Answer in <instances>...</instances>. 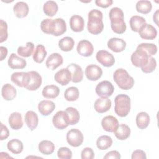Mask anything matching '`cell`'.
<instances>
[{"mask_svg":"<svg viewBox=\"0 0 159 159\" xmlns=\"http://www.w3.org/2000/svg\"><path fill=\"white\" fill-rule=\"evenodd\" d=\"M29 6L27 4L23 1H19L15 4L13 7V11L15 16L18 18H24L29 13Z\"/></svg>","mask_w":159,"mask_h":159,"instance_id":"24","label":"cell"},{"mask_svg":"<svg viewBox=\"0 0 159 159\" xmlns=\"http://www.w3.org/2000/svg\"><path fill=\"white\" fill-rule=\"evenodd\" d=\"M135 7L137 12L141 14H147L151 11L152 9V5L151 2L149 1L141 0L137 1Z\"/></svg>","mask_w":159,"mask_h":159,"instance_id":"40","label":"cell"},{"mask_svg":"<svg viewBox=\"0 0 159 159\" xmlns=\"http://www.w3.org/2000/svg\"><path fill=\"white\" fill-rule=\"evenodd\" d=\"M79 90L75 86L68 88L64 93V97L68 101H75L77 100L79 98Z\"/></svg>","mask_w":159,"mask_h":159,"instance_id":"42","label":"cell"},{"mask_svg":"<svg viewBox=\"0 0 159 159\" xmlns=\"http://www.w3.org/2000/svg\"><path fill=\"white\" fill-rule=\"evenodd\" d=\"M9 124L14 130H19L23 126L22 115L17 112H12L9 117Z\"/></svg>","mask_w":159,"mask_h":159,"instance_id":"26","label":"cell"},{"mask_svg":"<svg viewBox=\"0 0 159 159\" xmlns=\"http://www.w3.org/2000/svg\"><path fill=\"white\" fill-rule=\"evenodd\" d=\"M58 9V4L53 1H48L45 2L43 6V11L45 15L53 17L57 12Z\"/></svg>","mask_w":159,"mask_h":159,"instance_id":"36","label":"cell"},{"mask_svg":"<svg viewBox=\"0 0 159 159\" xmlns=\"http://www.w3.org/2000/svg\"><path fill=\"white\" fill-rule=\"evenodd\" d=\"M55 109V104L53 101L43 100L40 101L38 105V109L41 115L47 116Z\"/></svg>","mask_w":159,"mask_h":159,"instance_id":"22","label":"cell"},{"mask_svg":"<svg viewBox=\"0 0 159 159\" xmlns=\"http://www.w3.org/2000/svg\"><path fill=\"white\" fill-rule=\"evenodd\" d=\"M137 48L143 50L150 57H152L153 55H155L156 53L157 52V47L154 43H142L137 46Z\"/></svg>","mask_w":159,"mask_h":159,"instance_id":"44","label":"cell"},{"mask_svg":"<svg viewBox=\"0 0 159 159\" xmlns=\"http://www.w3.org/2000/svg\"><path fill=\"white\" fill-rule=\"evenodd\" d=\"M75 45V41L70 37H65L58 42L59 48L63 52L71 51Z\"/></svg>","mask_w":159,"mask_h":159,"instance_id":"38","label":"cell"},{"mask_svg":"<svg viewBox=\"0 0 159 159\" xmlns=\"http://www.w3.org/2000/svg\"><path fill=\"white\" fill-rule=\"evenodd\" d=\"M84 140L82 132L77 129H72L66 134V140L69 145L73 147L80 146Z\"/></svg>","mask_w":159,"mask_h":159,"instance_id":"6","label":"cell"},{"mask_svg":"<svg viewBox=\"0 0 159 159\" xmlns=\"http://www.w3.org/2000/svg\"><path fill=\"white\" fill-rule=\"evenodd\" d=\"M40 28L43 33L52 35L53 31V19H43L40 23Z\"/></svg>","mask_w":159,"mask_h":159,"instance_id":"43","label":"cell"},{"mask_svg":"<svg viewBox=\"0 0 159 159\" xmlns=\"http://www.w3.org/2000/svg\"><path fill=\"white\" fill-rule=\"evenodd\" d=\"M16 89L11 84L7 83L3 85L1 89V94L2 98L6 101H11L16 96Z\"/></svg>","mask_w":159,"mask_h":159,"instance_id":"27","label":"cell"},{"mask_svg":"<svg viewBox=\"0 0 159 159\" xmlns=\"http://www.w3.org/2000/svg\"><path fill=\"white\" fill-rule=\"evenodd\" d=\"M87 29L89 33L98 35L104 29L102 13L98 9H93L88 13Z\"/></svg>","mask_w":159,"mask_h":159,"instance_id":"2","label":"cell"},{"mask_svg":"<svg viewBox=\"0 0 159 159\" xmlns=\"http://www.w3.org/2000/svg\"><path fill=\"white\" fill-rule=\"evenodd\" d=\"M96 58L97 61L105 67H111L115 63V58L113 55L106 50L98 51Z\"/></svg>","mask_w":159,"mask_h":159,"instance_id":"9","label":"cell"},{"mask_svg":"<svg viewBox=\"0 0 159 159\" xmlns=\"http://www.w3.org/2000/svg\"><path fill=\"white\" fill-rule=\"evenodd\" d=\"M65 112L68 114L70 125H75L79 122L80 116L79 112L76 108L73 107H68L66 109Z\"/></svg>","mask_w":159,"mask_h":159,"instance_id":"39","label":"cell"},{"mask_svg":"<svg viewBox=\"0 0 159 159\" xmlns=\"http://www.w3.org/2000/svg\"><path fill=\"white\" fill-rule=\"evenodd\" d=\"M114 111L119 117L127 116L130 111V99L125 94H120L116 96L114 99Z\"/></svg>","mask_w":159,"mask_h":159,"instance_id":"4","label":"cell"},{"mask_svg":"<svg viewBox=\"0 0 159 159\" xmlns=\"http://www.w3.org/2000/svg\"><path fill=\"white\" fill-rule=\"evenodd\" d=\"M54 78L58 83L65 86L71 81V74L67 68H61L55 74Z\"/></svg>","mask_w":159,"mask_h":159,"instance_id":"13","label":"cell"},{"mask_svg":"<svg viewBox=\"0 0 159 159\" xmlns=\"http://www.w3.org/2000/svg\"><path fill=\"white\" fill-rule=\"evenodd\" d=\"M107 47L114 52H120L125 50L126 47V42L122 39L113 37L108 40Z\"/></svg>","mask_w":159,"mask_h":159,"instance_id":"18","label":"cell"},{"mask_svg":"<svg viewBox=\"0 0 159 159\" xmlns=\"http://www.w3.org/2000/svg\"><path fill=\"white\" fill-rule=\"evenodd\" d=\"M82 159H93L94 158V153L92 148L89 147L84 148L81 152Z\"/></svg>","mask_w":159,"mask_h":159,"instance_id":"48","label":"cell"},{"mask_svg":"<svg viewBox=\"0 0 159 159\" xmlns=\"http://www.w3.org/2000/svg\"><path fill=\"white\" fill-rule=\"evenodd\" d=\"M112 139L108 135H102L99 137L96 141L97 147L101 150H105L111 147Z\"/></svg>","mask_w":159,"mask_h":159,"instance_id":"37","label":"cell"},{"mask_svg":"<svg viewBox=\"0 0 159 159\" xmlns=\"http://www.w3.org/2000/svg\"><path fill=\"white\" fill-rule=\"evenodd\" d=\"M7 63L8 66L12 69H23L27 65L25 60L18 57L14 53L10 55Z\"/></svg>","mask_w":159,"mask_h":159,"instance_id":"19","label":"cell"},{"mask_svg":"<svg viewBox=\"0 0 159 159\" xmlns=\"http://www.w3.org/2000/svg\"><path fill=\"white\" fill-rule=\"evenodd\" d=\"M7 149L14 154L20 153L24 149L22 142L17 139H14L9 140L7 142Z\"/></svg>","mask_w":159,"mask_h":159,"instance_id":"34","label":"cell"},{"mask_svg":"<svg viewBox=\"0 0 159 159\" xmlns=\"http://www.w3.org/2000/svg\"><path fill=\"white\" fill-rule=\"evenodd\" d=\"M57 156L60 159H70L72 152L68 147H60L57 152Z\"/></svg>","mask_w":159,"mask_h":159,"instance_id":"47","label":"cell"},{"mask_svg":"<svg viewBox=\"0 0 159 159\" xmlns=\"http://www.w3.org/2000/svg\"><path fill=\"white\" fill-rule=\"evenodd\" d=\"M130 26L131 29L135 32H139V30L146 24L145 19L139 16H134L130 19Z\"/></svg>","mask_w":159,"mask_h":159,"instance_id":"30","label":"cell"},{"mask_svg":"<svg viewBox=\"0 0 159 159\" xmlns=\"http://www.w3.org/2000/svg\"><path fill=\"white\" fill-rule=\"evenodd\" d=\"M52 123L54 127L58 129L62 130L66 128L70 124L68 114L64 111L57 112L53 117Z\"/></svg>","mask_w":159,"mask_h":159,"instance_id":"8","label":"cell"},{"mask_svg":"<svg viewBox=\"0 0 159 159\" xmlns=\"http://www.w3.org/2000/svg\"><path fill=\"white\" fill-rule=\"evenodd\" d=\"M77 52L83 57H90L94 51L93 44L87 40H82L80 41L77 45Z\"/></svg>","mask_w":159,"mask_h":159,"instance_id":"11","label":"cell"},{"mask_svg":"<svg viewBox=\"0 0 159 159\" xmlns=\"http://www.w3.org/2000/svg\"><path fill=\"white\" fill-rule=\"evenodd\" d=\"M95 91L98 96L101 98H108L113 94L114 87L110 81L106 80L98 83Z\"/></svg>","mask_w":159,"mask_h":159,"instance_id":"7","label":"cell"},{"mask_svg":"<svg viewBox=\"0 0 159 159\" xmlns=\"http://www.w3.org/2000/svg\"><path fill=\"white\" fill-rule=\"evenodd\" d=\"M111 20V27L113 32L117 34H123L126 30L124 22V14L122 10L117 7H112L109 13Z\"/></svg>","mask_w":159,"mask_h":159,"instance_id":"1","label":"cell"},{"mask_svg":"<svg viewBox=\"0 0 159 159\" xmlns=\"http://www.w3.org/2000/svg\"><path fill=\"white\" fill-rule=\"evenodd\" d=\"M104 159H109V158L119 159L120 158V154L118 151L112 150L107 153L106 155L104 157Z\"/></svg>","mask_w":159,"mask_h":159,"instance_id":"52","label":"cell"},{"mask_svg":"<svg viewBox=\"0 0 159 159\" xmlns=\"http://www.w3.org/2000/svg\"><path fill=\"white\" fill-rule=\"evenodd\" d=\"M150 57L143 50L136 48V50L131 55L130 59L132 63L135 66L142 68L147 63Z\"/></svg>","mask_w":159,"mask_h":159,"instance_id":"5","label":"cell"},{"mask_svg":"<svg viewBox=\"0 0 159 159\" xmlns=\"http://www.w3.org/2000/svg\"><path fill=\"white\" fill-rule=\"evenodd\" d=\"M39 150L43 155H48L52 154L55 150V145L50 140H42L38 146Z\"/></svg>","mask_w":159,"mask_h":159,"instance_id":"35","label":"cell"},{"mask_svg":"<svg viewBox=\"0 0 159 159\" xmlns=\"http://www.w3.org/2000/svg\"><path fill=\"white\" fill-rule=\"evenodd\" d=\"M115 136L120 140L127 139L130 134V127L124 124H119L117 129L114 132Z\"/></svg>","mask_w":159,"mask_h":159,"instance_id":"28","label":"cell"},{"mask_svg":"<svg viewBox=\"0 0 159 159\" xmlns=\"http://www.w3.org/2000/svg\"><path fill=\"white\" fill-rule=\"evenodd\" d=\"M0 52H1V58H0V60L2 61L6 57L7 55V48L5 47H2L1 46L0 47Z\"/></svg>","mask_w":159,"mask_h":159,"instance_id":"53","label":"cell"},{"mask_svg":"<svg viewBox=\"0 0 159 159\" xmlns=\"http://www.w3.org/2000/svg\"><path fill=\"white\" fill-rule=\"evenodd\" d=\"M63 59L62 56L58 53H53L50 54L47 58L45 65L47 68L54 70L62 65Z\"/></svg>","mask_w":159,"mask_h":159,"instance_id":"15","label":"cell"},{"mask_svg":"<svg viewBox=\"0 0 159 159\" xmlns=\"http://www.w3.org/2000/svg\"><path fill=\"white\" fill-rule=\"evenodd\" d=\"M139 34L143 39L153 40L157 35V30L153 25L146 23L139 30Z\"/></svg>","mask_w":159,"mask_h":159,"instance_id":"17","label":"cell"},{"mask_svg":"<svg viewBox=\"0 0 159 159\" xmlns=\"http://www.w3.org/2000/svg\"><path fill=\"white\" fill-rule=\"evenodd\" d=\"M71 74V81L73 83H79L83 80V71L81 67L75 63L70 64L66 67Z\"/></svg>","mask_w":159,"mask_h":159,"instance_id":"20","label":"cell"},{"mask_svg":"<svg viewBox=\"0 0 159 159\" xmlns=\"http://www.w3.org/2000/svg\"><path fill=\"white\" fill-rule=\"evenodd\" d=\"M101 125L104 130L109 132H114L119 125V122L115 117L107 116L102 119Z\"/></svg>","mask_w":159,"mask_h":159,"instance_id":"16","label":"cell"},{"mask_svg":"<svg viewBox=\"0 0 159 159\" xmlns=\"http://www.w3.org/2000/svg\"><path fill=\"white\" fill-rule=\"evenodd\" d=\"M7 24L2 19L0 20V42L2 43L7 39Z\"/></svg>","mask_w":159,"mask_h":159,"instance_id":"46","label":"cell"},{"mask_svg":"<svg viewBox=\"0 0 159 159\" xmlns=\"http://www.w3.org/2000/svg\"><path fill=\"white\" fill-rule=\"evenodd\" d=\"M156 66H157L156 60L153 57H150L147 63L145 66H142L141 68V69L143 73H150L153 72L155 70Z\"/></svg>","mask_w":159,"mask_h":159,"instance_id":"45","label":"cell"},{"mask_svg":"<svg viewBox=\"0 0 159 159\" xmlns=\"http://www.w3.org/2000/svg\"><path fill=\"white\" fill-rule=\"evenodd\" d=\"M47 53L45 47L42 44H39L35 47L34 54L32 55L33 60L36 63H41L43 61Z\"/></svg>","mask_w":159,"mask_h":159,"instance_id":"32","label":"cell"},{"mask_svg":"<svg viewBox=\"0 0 159 159\" xmlns=\"http://www.w3.org/2000/svg\"><path fill=\"white\" fill-rule=\"evenodd\" d=\"M9 135V131L7 127L4 125L2 123H1V137L0 140H3L6 139Z\"/></svg>","mask_w":159,"mask_h":159,"instance_id":"50","label":"cell"},{"mask_svg":"<svg viewBox=\"0 0 159 159\" xmlns=\"http://www.w3.org/2000/svg\"><path fill=\"white\" fill-rule=\"evenodd\" d=\"M94 109L98 113H104L111 107V101L108 98L97 99L94 104Z\"/></svg>","mask_w":159,"mask_h":159,"instance_id":"21","label":"cell"},{"mask_svg":"<svg viewBox=\"0 0 159 159\" xmlns=\"http://www.w3.org/2000/svg\"><path fill=\"white\" fill-rule=\"evenodd\" d=\"M96 4L102 8H107L112 4L113 1L112 0H96L95 1Z\"/></svg>","mask_w":159,"mask_h":159,"instance_id":"51","label":"cell"},{"mask_svg":"<svg viewBox=\"0 0 159 159\" xmlns=\"http://www.w3.org/2000/svg\"><path fill=\"white\" fill-rule=\"evenodd\" d=\"M34 50V44L31 42H28L26 43L25 47H19L17 50V53L22 57H30Z\"/></svg>","mask_w":159,"mask_h":159,"instance_id":"41","label":"cell"},{"mask_svg":"<svg viewBox=\"0 0 159 159\" xmlns=\"http://www.w3.org/2000/svg\"><path fill=\"white\" fill-rule=\"evenodd\" d=\"M66 30V25L65 21L61 18H57L53 19V35L60 36L63 34Z\"/></svg>","mask_w":159,"mask_h":159,"instance_id":"29","label":"cell"},{"mask_svg":"<svg viewBox=\"0 0 159 159\" xmlns=\"http://www.w3.org/2000/svg\"><path fill=\"white\" fill-rule=\"evenodd\" d=\"M131 158L132 159H145L147 158L146 154L142 150H136L133 152Z\"/></svg>","mask_w":159,"mask_h":159,"instance_id":"49","label":"cell"},{"mask_svg":"<svg viewBox=\"0 0 159 159\" xmlns=\"http://www.w3.org/2000/svg\"><path fill=\"white\" fill-rule=\"evenodd\" d=\"M24 120L27 126L30 130H34L38 125V116L32 111H29L26 112L25 114Z\"/></svg>","mask_w":159,"mask_h":159,"instance_id":"25","label":"cell"},{"mask_svg":"<svg viewBox=\"0 0 159 159\" xmlns=\"http://www.w3.org/2000/svg\"><path fill=\"white\" fill-rule=\"evenodd\" d=\"M42 96L47 99H54L60 94V89L58 86L51 84L45 86L42 92Z\"/></svg>","mask_w":159,"mask_h":159,"instance_id":"31","label":"cell"},{"mask_svg":"<svg viewBox=\"0 0 159 159\" xmlns=\"http://www.w3.org/2000/svg\"><path fill=\"white\" fill-rule=\"evenodd\" d=\"M29 73L30 75V79L29 84L25 88L29 91H35L40 88L42 84V76L35 71H29Z\"/></svg>","mask_w":159,"mask_h":159,"instance_id":"14","label":"cell"},{"mask_svg":"<svg viewBox=\"0 0 159 159\" xmlns=\"http://www.w3.org/2000/svg\"><path fill=\"white\" fill-rule=\"evenodd\" d=\"M30 75L29 72H14L11 76V81L19 87L26 88L29 84Z\"/></svg>","mask_w":159,"mask_h":159,"instance_id":"10","label":"cell"},{"mask_svg":"<svg viewBox=\"0 0 159 159\" xmlns=\"http://www.w3.org/2000/svg\"><path fill=\"white\" fill-rule=\"evenodd\" d=\"M113 79L117 86L123 90L130 89L134 84V78L123 68H119L115 71L113 75Z\"/></svg>","mask_w":159,"mask_h":159,"instance_id":"3","label":"cell"},{"mask_svg":"<svg viewBox=\"0 0 159 159\" xmlns=\"http://www.w3.org/2000/svg\"><path fill=\"white\" fill-rule=\"evenodd\" d=\"M70 26L71 29L74 32H81L84 29V20L81 16L79 15H73L70 17Z\"/></svg>","mask_w":159,"mask_h":159,"instance_id":"23","label":"cell"},{"mask_svg":"<svg viewBox=\"0 0 159 159\" xmlns=\"http://www.w3.org/2000/svg\"><path fill=\"white\" fill-rule=\"evenodd\" d=\"M158 9H157L155 12L153 14V22L157 25H158Z\"/></svg>","mask_w":159,"mask_h":159,"instance_id":"54","label":"cell"},{"mask_svg":"<svg viewBox=\"0 0 159 159\" xmlns=\"http://www.w3.org/2000/svg\"><path fill=\"white\" fill-rule=\"evenodd\" d=\"M150 123V116L145 112H140L136 116V124L140 129H146Z\"/></svg>","mask_w":159,"mask_h":159,"instance_id":"33","label":"cell"},{"mask_svg":"<svg viewBox=\"0 0 159 159\" xmlns=\"http://www.w3.org/2000/svg\"><path fill=\"white\" fill-rule=\"evenodd\" d=\"M102 75V70L101 67L96 65H89L85 69V75L90 81H97Z\"/></svg>","mask_w":159,"mask_h":159,"instance_id":"12","label":"cell"}]
</instances>
